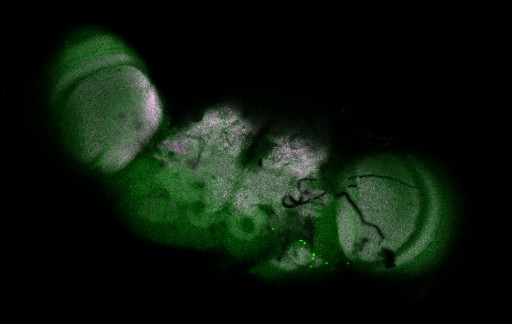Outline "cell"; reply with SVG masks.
<instances>
[{
  "instance_id": "1",
  "label": "cell",
  "mask_w": 512,
  "mask_h": 324,
  "mask_svg": "<svg viewBox=\"0 0 512 324\" xmlns=\"http://www.w3.org/2000/svg\"><path fill=\"white\" fill-rule=\"evenodd\" d=\"M72 148L104 172L125 168L162 118L159 97L144 72L114 42H92L69 60L59 82Z\"/></svg>"
}]
</instances>
